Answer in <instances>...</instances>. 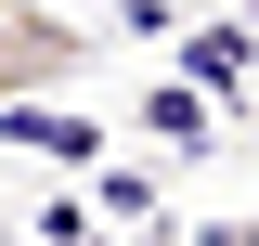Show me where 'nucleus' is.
<instances>
[{
    "label": "nucleus",
    "mask_w": 259,
    "mask_h": 246,
    "mask_svg": "<svg viewBox=\"0 0 259 246\" xmlns=\"http://www.w3.org/2000/svg\"><path fill=\"white\" fill-rule=\"evenodd\" d=\"M0 130H13L26 155H52V169H104V130H91V117H52V104H13Z\"/></svg>",
    "instance_id": "obj_1"
},
{
    "label": "nucleus",
    "mask_w": 259,
    "mask_h": 246,
    "mask_svg": "<svg viewBox=\"0 0 259 246\" xmlns=\"http://www.w3.org/2000/svg\"><path fill=\"white\" fill-rule=\"evenodd\" d=\"M207 130H221V117H207V91H194V78H156V91H143V143H168V155H194Z\"/></svg>",
    "instance_id": "obj_2"
},
{
    "label": "nucleus",
    "mask_w": 259,
    "mask_h": 246,
    "mask_svg": "<svg viewBox=\"0 0 259 246\" xmlns=\"http://www.w3.org/2000/svg\"><path fill=\"white\" fill-rule=\"evenodd\" d=\"M182 65H194V91H233L246 78V39H182Z\"/></svg>",
    "instance_id": "obj_3"
},
{
    "label": "nucleus",
    "mask_w": 259,
    "mask_h": 246,
    "mask_svg": "<svg viewBox=\"0 0 259 246\" xmlns=\"http://www.w3.org/2000/svg\"><path fill=\"white\" fill-rule=\"evenodd\" d=\"M91 208H104V220H143V208H156V169H104Z\"/></svg>",
    "instance_id": "obj_4"
},
{
    "label": "nucleus",
    "mask_w": 259,
    "mask_h": 246,
    "mask_svg": "<svg viewBox=\"0 0 259 246\" xmlns=\"http://www.w3.org/2000/svg\"><path fill=\"white\" fill-rule=\"evenodd\" d=\"M194 246H259V208H233V220H207Z\"/></svg>",
    "instance_id": "obj_5"
}]
</instances>
